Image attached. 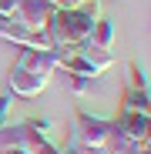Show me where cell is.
Here are the masks:
<instances>
[{
  "instance_id": "6",
  "label": "cell",
  "mask_w": 151,
  "mask_h": 154,
  "mask_svg": "<svg viewBox=\"0 0 151 154\" xmlns=\"http://www.w3.org/2000/svg\"><path fill=\"white\" fill-rule=\"evenodd\" d=\"M114 134L128 137V141H151V114L121 111L114 117Z\"/></svg>"
},
{
  "instance_id": "7",
  "label": "cell",
  "mask_w": 151,
  "mask_h": 154,
  "mask_svg": "<svg viewBox=\"0 0 151 154\" xmlns=\"http://www.w3.org/2000/svg\"><path fill=\"white\" fill-rule=\"evenodd\" d=\"M14 64L24 67V70H34V74H40V77H54V70H57V54H54V50L20 47V54H17Z\"/></svg>"
},
{
  "instance_id": "5",
  "label": "cell",
  "mask_w": 151,
  "mask_h": 154,
  "mask_svg": "<svg viewBox=\"0 0 151 154\" xmlns=\"http://www.w3.org/2000/svg\"><path fill=\"white\" fill-rule=\"evenodd\" d=\"M7 84H10V94L14 97H37V94H44L47 91V84H50V77H40V74H34V70H24V67H10V74H7Z\"/></svg>"
},
{
  "instance_id": "12",
  "label": "cell",
  "mask_w": 151,
  "mask_h": 154,
  "mask_svg": "<svg viewBox=\"0 0 151 154\" xmlns=\"http://www.w3.org/2000/svg\"><path fill=\"white\" fill-rule=\"evenodd\" d=\"M64 84L74 94H91L94 91V77H81V74H64Z\"/></svg>"
},
{
  "instance_id": "1",
  "label": "cell",
  "mask_w": 151,
  "mask_h": 154,
  "mask_svg": "<svg viewBox=\"0 0 151 154\" xmlns=\"http://www.w3.org/2000/svg\"><path fill=\"white\" fill-rule=\"evenodd\" d=\"M97 17H101L97 14V0H91L84 7H61V10H54V17L47 23L50 47H77V44H84Z\"/></svg>"
},
{
  "instance_id": "14",
  "label": "cell",
  "mask_w": 151,
  "mask_h": 154,
  "mask_svg": "<svg viewBox=\"0 0 151 154\" xmlns=\"http://www.w3.org/2000/svg\"><path fill=\"white\" fill-rule=\"evenodd\" d=\"M10 107H14V94H0V127L10 124Z\"/></svg>"
},
{
  "instance_id": "16",
  "label": "cell",
  "mask_w": 151,
  "mask_h": 154,
  "mask_svg": "<svg viewBox=\"0 0 151 154\" xmlns=\"http://www.w3.org/2000/svg\"><path fill=\"white\" fill-rule=\"evenodd\" d=\"M20 10V0H0V20H14Z\"/></svg>"
},
{
  "instance_id": "3",
  "label": "cell",
  "mask_w": 151,
  "mask_h": 154,
  "mask_svg": "<svg viewBox=\"0 0 151 154\" xmlns=\"http://www.w3.org/2000/svg\"><path fill=\"white\" fill-rule=\"evenodd\" d=\"M111 134H114V121L111 117H97V114L77 111V127H74L71 141H81V144H91V147H108Z\"/></svg>"
},
{
  "instance_id": "9",
  "label": "cell",
  "mask_w": 151,
  "mask_h": 154,
  "mask_svg": "<svg viewBox=\"0 0 151 154\" xmlns=\"http://www.w3.org/2000/svg\"><path fill=\"white\" fill-rule=\"evenodd\" d=\"M114 37H118V30H114V20H108V17H97L84 44H87V47H94V50H101V54H111Z\"/></svg>"
},
{
  "instance_id": "13",
  "label": "cell",
  "mask_w": 151,
  "mask_h": 154,
  "mask_svg": "<svg viewBox=\"0 0 151 154\" xmlns=\"http://www.w3.org/2000/svg\"><path fill=\"white\" fill-rule=\"evenodd\" d=\"M128 87H138V91H148V74L141 70V64H138V60L131 64V84H128Z\"/></svg>"
},
{
  "instance_id": "8",
  "label": "cell",
  "mask_w": 151,
  "mask_h": 154,
  "mask_svg": "<svg viewBox=\"0 0 151 154\" xmlns=\"http://www.w3.org/2000/svg\"><path fill=\"white\" fill-rule=\"evenodd\" d=\"M54 10H57V7L50 4V0H20V10H17L14 20L27 23V27H34V30H47Z\"/></svg>"
},
{
  "instance_id": "17",
  "label": "cell",
  "mask_w": 151,
  "mask_h": 154,
  "mask_svg": "<svg viewBox=\"0 0 151 154\" xmlns=\"http://www.w3.org/2000/svg\"><path fill=\"white\" fill-rule=\"evenodd\" d=\"M50 4L61 10V7H84V4H91V0H50Z\"/></svg>"
},
{
  "instance_id": "15",
  "label": "cell",
  "mask_w": 151,
  "mask_h": 154,
  "mask_svg": "<svg viewBox=\"0 0 151 154\" xmlns=\"http://www.w3.org/2000/svg\"><path fill=\"white\" fill-rule=\"evenodd\" d=\"M67 154H108V147H91V144H81V141H71Z\"/></svg>"
},
{
  "instance_id": "10",
  "label": "cell",
  "mask_w": 151,
  "mask_h": 154,
  "mask_svg": "<svg viewBox=\"0 0 151 154\" xmlns=\"http://www.w3.org/2000/svg\"><path fill=\"white\" fill-rule=\"evenodd\" d=\"M108 154H151V141H128L121 134H111Z\"/></svg>"
},
{
  "instance_id": "4",
  "label": "cell",
  "mask_w": 151,
  "mask_h": 154,
  "mask_svg": "<svg viewBox=\"0 0 151 154\" xmlns=\"http://www.w3.org/2000/svg\"><path fill=\"white\" fill-rule=\"evenodd\" d=\"M0 40H10L14 47H34V50H54L47 30H34L20 20H0Z\"/></svg>"
},
{
  "instance_id": "2",
  "label": "cell",
  "mask_w": 151,
  "mask_h": 154,
  "mask_svg": "<svg viewBox=\"0 0 151 154\" xmlns=\"http://www.w3.org/2000/svg\"><path fill=\"white\" fill-rule=\"evenodd\" d=\"M54 54H57V70H64V74H81V77H94V81L114 64V54H101V50H94V47H87V44L54 47Z\"/></svg>"
},
{
  "instance_id": "11",
  "label": "cell",
  "mask_w": 151,
  "mask_h": 154,
  "mask_svg": "<svg viewBox=\"0 0 151 154\" xmlns=\"http://www.w3.org/2000/svg\"><path fill=\"white\" fill-rule=\"evenodd\" d=\"M121 111H138V114H151V97L148 91H138V87H124V97H121Z\"/></svg>"
}]
</instances>
